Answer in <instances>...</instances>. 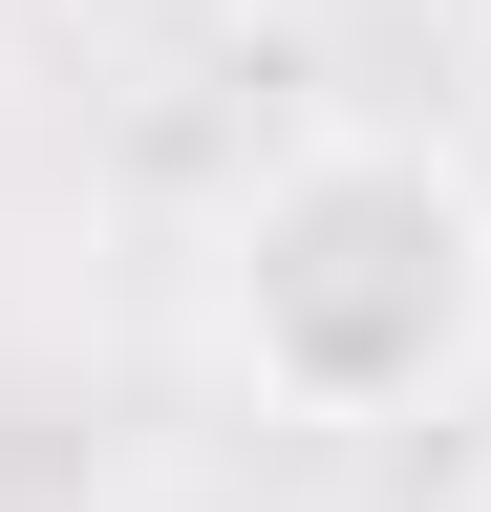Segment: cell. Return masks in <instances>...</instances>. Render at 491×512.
I'll return each instance as SVG.
<instances>
[{"mask_svg": "<svg viewBox=\"0 0 491 512\" xmlns=\"http://www.w3.org/2000/svg\"><path fill=\"white\" fill-rule=\"evenodd\" d=\"M470 512H491V491H470Z\"/></svg>", "mask_w": 491, "mask_h": 512, "instance_id": "2", "label": "cell"}, {"mask_svg": "<svg viewBox=\"0 0 491 512\" xmlns=\"http://www.w3.org/2000/svg\"><path fill=\"white\" fill-rule=\"evenodd\" d=\"M214 342L278 427H406L491 363V171L427 128H321L235 192Z\"/></svg>", "mask_w": 491, "mask_h": 512, "instance_id": "1", "label": "cell"}]
</instances>
